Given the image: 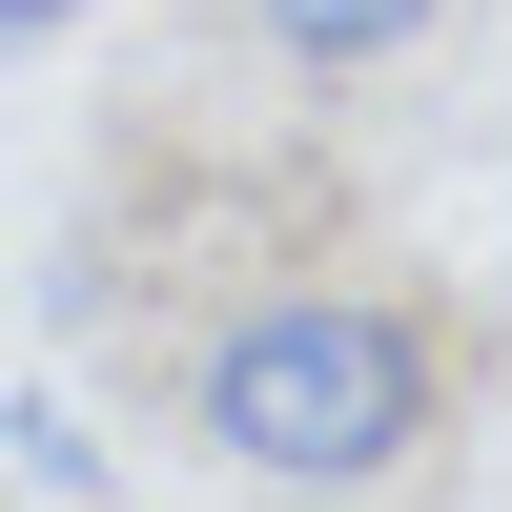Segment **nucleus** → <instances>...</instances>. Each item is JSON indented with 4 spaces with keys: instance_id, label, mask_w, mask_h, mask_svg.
<instances>
[{
    "instance_id": "obj_2",
    "label": "nucleus",
    "mask_w": 512,
    "mask_h": 512,
    "mask_svg": "<svg viewBox=\"0 0 512 512\" xmlns=\"http://www.w3.org/2000/svg\"><path fill=\"white\" fill-rule=\"evenodd\" d=\"M246 21H267V62H308V82H369V62H410L451 0H246Z\"/></svg>"
},
{
    "instance_id": "obj_1",
    "label": "nucleus",
    "mask_w": 512,
    "mask_h": 512,
    "mask_svg": "<svg viewBox=\"0 0 512 512\" xmlns=\"http://www.w3.org/2000/svg\"><path fill=\"white\" fill-rule=\"evenodd\" d=\"M185 410H205V451L267 472V492H369V472L431 451L451 349H431L410 287H267V308H226L185 349Z\"/></svg>"
},
{
    "instance_id": "obj_3",
    "label": "nucleus",
    "mask_w": 512,
    "mask_h": 512,
    "mask_svg": "<svg viewBox=\"0 0 512 512\" xmlns=\"http://www.w3.org/2000/svg\"><path fill=\"white\" fill-rule=\"evenodd\" d=\"M0 451H21V492H41V512H103V431H82L62 390H21V410H0Z\"/></svg>"
}]
</instances>
